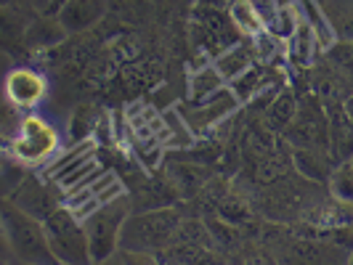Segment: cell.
Segmentation results:
<instances>
[{"label":"cell","instance_id":"1","mask_svg":"<svg viewBox=\"0 0 353 265\" xmlns=\"http://www.w3.org/2000/svg\"><path fill=\"white\" fill-rule=\"evenodd\" d=\"M0 220H3V239L19 263H56L40 218L21 210L11 199H3Z\"/></svg>","mask_w":353,"mask_h":265},{"label":"cell","instance_id":"2","mask_svg":"<svg viewBox=\"0 0 353 265\" xmlns=\"http://www.w3.org/2000/svg\"><path fill=\"white\" fill-rule=\"evenodd\" d=\"M178 231H181V215L170 207L136 212V215L130 212L120 236V247L139 252H162L176 242Z\"/></svg>","mask_w":353,"mask_h":265},{"label":"cell","instance_id":"3","mask_svg":"<svg viewBox=\"0 0 353 265\" xmlns=\"http://www.w3.org/2000/svg\"><path fill=\"white\" fill-rule=\"evenodd\" d=\"M43 226H46V236H48V244H51L56 263H67V265L93 263L90 260V244H88V233H85V223L70 207H56L51 215H46Z\"/></svg>","mask_w":353,"mask_h":265},{"label":"cell","instance_id":"4","mask_svg":"<svg viewBox=\"0 0 353 265\" xmlns=\"http://www.w3.org/2000/svg\"><path fill=\"white\" fill-rule=\"evenodd\" d=\"M130 218V199L120 196L114 202H106L85 220V233L90 244V260L106 263L117 249L123 236L125 220Z\"/></svg>","mask_w":353,"mask_h":265},{"label":"cell","instance_id":"5","mask_svg":"<svg viewBox=\"0 0 353 265\" xmlns=\"http://www.w3.org/2000/svg\"><path fill=\"white\" fill-rule=\"evenodd\" d=\"M56 146H59V136L51 125L40 117H27V120H21L17 136L11 141H6V151L17 159L19 165L35 167L40 162L51 159Z\"/></svg>","mask_w":353,"mask_h":265},{"label":"cell","instance_id":"6","mask_svg":"<svg viewBox=\"0 0 353 265\" xmlns=\"http://www.w3.org/2000/svg\"><path fill=\"white\" fill-rule=\"evenodd\" d=\"M319 101H321L319 96H305L298 101V117L282 133L284 138L292 141V146L330 149V117H327V106Z\"/></svg>","mask_w":353,"mask_h":265},{"label":"cell","instance_id":"7","mask_svg":"<svg viewBox=\"0 0 353 265\" xmlns=\"http://www.w3.org/2000/svg\"><path fill=\"white\" fill-rule=\"evenodd\" d=\"M236 106H239V98L226 85V88L218 90L215 96H210L208 101H202V104L196 106H183L181 112H183V120L189 123V127L194 130V136H205L218 123L229 120L231 114L236 112Z\"/></svg>","mask_w":353,"mask_h":265},{"label":"cell","instance_id":"8","mask_svg":"<svg viewBox=\"0 0 353 265\" xmlns=\"http://www.w3.org/2000/svg\"><path fill=\"white\" fill-rule=\"evenodd\" d=\"M46 90H48L46 77L35 70H27V67L8 72V77H6V98L19 109L37 106L46 98Z\"/></svg>","mask_w":353,"mask_h":265},{"label":"cell","instance_id":"9","mask_svg":"<svg viewBox=\"0 0 353 265\" xmlns=\"http://www.w3.org/2000/svg\"><path fill=\"white\" fill-rule=\"evenodd\" d=\"M70 35L85 32L106 17V0H64L59 14Z\"/></svg>","mask_w":353,"mask_h":265},{"label":"cell","instance_id":"10","mask_svg":"<svg viewBox=\"0 0 353 265\" xmlns=\"http://www.w3.org/2000/svg\"><path fill=\"white\" fill-rule=\"evenodd\" d=\"M324 53L321 43H319L316 32L311 30V24L305 19H298V27L295 32L287 37V59L292 67H301V70H308L316 64V59Z\"/></svg>","mask_w":353,"mask_h":265},{"label":"cell","instance_id":"11","mask_svg":"<svg viewBox=\"0 0 353 265\" xmlns=\"http://www.w3.org/2000/svg\"><path fill=\"white\" fill-rule=\"evenodd\" d=\"M67 27L61 24V19L53 17V14H43V17H37L30 21V27H27V32H24V43H27V48H32V51H46V48H53V45H59L61 40H67Z\"/></svg>","mask_w":353,"mask_h":265},{"label":"cell","instance_id":"12","mask_svg":"<svg viewBox=\"0 0 353 265\" xmlns=\"http://www.w3.org/2000/svg\"><path fill=\"white\" fill-rule=\"evenodd\" d=\"M255 61H258V59H255V48H252V40H250V37L239 40V43H234L231 48H226V51L218 53V56L212 59L215 70L223 74L226 83L236 80L239 74H245Z\"/></svg>","mask_w":353,"mask_h":265},{"label":"cell","instance_id":"13","mask_svg":"<svg viewBox=\"0 0 353 265\" xmlns=\"http://www.w3.org/2000/svg\"><path fill=\"white\" fill-rule=\"evenodd\" d=\"M298 101H301V98L295 96V90L290 88V85H284V88L276 93V98L265 106V112H263L265 130L282 136L284 130L295 123V117H298Z\"/></svg>","mask_w":353,"mask_h":265},{"label":"cell","instance_id":"14","mask_svg":"<svg viewBox=\"0 0 353 265\" xmlns=\"http://www.w3.org/2000/svg\"><path fill=\"white\" fill-rule=\"evenodd\" d=\"M6 199H11L14 204H19L21 210H27L30 215H35L40 220H46V215H51L56 210L53 199L48 196V191L40 186L37 178H27L24 183H19V189L14 194H8Z\"/></svg>","mask_w":353,"mask_h":265},{"label":"cell","instance_id":"15","mask_svg":"<svg viewBox=\"0 0 353 265\" xmlns=\"http://www.w3.org/2000/svg\"><path fill=\"white\" fill-rule=\"evenodd\" d=\"M295 8H298V14L311 24V30L316 32L324 53L330 51V48L337 43V32H335L332 19H330V14H327V8H324L319 0H295Z\"/></svg>","mask_w":353,"mask_h":265},{"label":"cell","instance_id":"16","mask_svg":"<svg viewBox=\"0 0 353 265\" xmlns=\"http://www.w3.org/2000/svg\"><path fill=\"white\" fill-rule=\"evenodd\" d=\"M324 151L327 149L319 151V146H298L295 154H292V162H295L298 173L303 178H308V180H330L335 165L327 159Z\"/></svg>","mask_w":353,"mask_h":265},{"label":"cell","instance_id":"17","mask_svg":"<svg viewBox=\"0 0 353 265\" xmlns=\"http://www.w3.org/2000/svg\"><path fill=\"white\" fill-rule=\"evenodd\" d=\"M229 83L223 80V74L215 70V64H205L189 74V106H196L215 96L221 88H226Z\"/></svg>","mask_w":353,"mask_h":265},{"label":"cell","instance_id":"18","mask_svg":"<svg viewBox=\"0 0 353 265\" xmlns=\"http://www.w3.org/2000/svg\"><path fill=\"white\" fill-rule=\"evenodd\" d=\"M229 19L236 27V32L242 37H258L265 30L263 17L255 6V0H231L229 3Z\"/></svg>","mask_w":353,"mask_h":265},{"label":"cell","instance_id":"19","mask_svg":"<svg viewBox=\"0 0 353 265\" xmlns=\"http://www.w3.org/2000/svg\"><path fill=\"white\" fill-rule=\"evenodd\" d=\"M271 74H274V70H265V67H261V64H252L245 74H239L236 80H231L229 88L236 93L239 104H250V101L258 96V90L268 83V77H271Z\"/></svg>","mask_w":353,"mask_h":265},{"label":"cell","instance_id":"20","mask_svg":"<svg viewBox=\"0 0 353 265\" xmlns=\"http://www.w3.org/2000/svg\"><path fill=\"white\" fill-rule=\"evenodd\" d=\"M327 186H330V194H332L335 202L353 204V162L351 159L337 162L332 176L327 180Z\"/></svg>","mask_w":353,"mask_h":265},{"label":"cell","instance_id":"21","mask_svg":"<svg viewBox=\"0 0 353 265\" xmlns=\"http://www.w3.org/2000/svg\"><path fill=\"white\" fill-rule=\"evenodd\" d=\"M133 154H136V159H139L141 167L154 170L159 162H162L165 143L159 141V138H136V143H133Z\"/></svg>","mask_w":353,"mask_h":265},{"label":"cell","instance_id":"22","mask_svg":"<svg viewBox=\"0 0 353 265\" xmlns=\"http://www.w3.org/2000/svg\"><path fill=\"white\" fill-rule=\"evenodd\" d=\"M99 123H101V120H96V114H93L90 106H77V112L72 114V125H70L72 141H88L93 127Z\"/></svg>","mask_w":353,"mask_h":265},{"label":"cell","instance_id":"23","mask_svg":"<svg viewBox=\"0 0 353 265\" xmlns=\"http://www.w3.org/2000/svg\"><path fill=\"white\" fill-rule=\"evenodd\" d=\"M327 56H332V64L335 67H343V70L353 72V40H345V43H335Z\"/></svg>","mask_w":353,"mask_h":265},{"label":"cell","instance_id":"24","mask_svg":"<svg viewBox=\"0 0 353 265\" xmlns=\"http://www.w3.org/2000/svg\"><path fill=\"white\" fill-rule=\"evenodd\" d=\"M120 196H125V186H123V180L117 178L114 183H109L104 191H99L96 194V199L101 202V204H106V202H114V199H120Z\"/></svg>","mask_w":353,"mask_h":265},{"label":"cell","instance_id":"25","mask_svg":"<svg viewBox=\"0 0 353 265\" xmlns=\"http://www.w3.org/2000/svg\"><path fill=\"white\" fill-rule=\"evenodd\" d=\"M30 3L35 6L37 11H43V14H46V11H48V8L53 6V0H30Z\"/></svg>","mask_w":353,"mask_h":265},{"label":"cell","instance_id":"26","mask_svg":"<svg viewBox=\"0 0 353 265\" xmlns=\"http://www.w3.org/2000/svg\"><path fill=\"white\" fill-rule=\"evenodd\" d=\"M343 106H345V112H348V117L353 120V96H348L345 101H343Z\"/></svg>","mask_w":353,"mask_h":265},{"label":"cell","instance_id":"27","mask_svg":"<svg viewBox=\"0 0 353 265\" xmlns=\"http://www.w3.org/2000/svg\"><path fill=\"white\" fill-rule=\"evenodd\" d=\"M61 3H64V0H53V6L46 11V14H53V17H56V14H59V8H61Z\"/></svg>","mask_w":353,"mask_h":265},{"label":"cell","instance_id":"28","mask_svg":"<svg viewBox=\"0 0 353 265\" xmlns=\"http://www.w3.org/2000/svg\"><path fill=\"white\" fill-rule=\"evenodd\" d=\"M351 263H353V255H351Z\"/></svg>","mask_w":353,"mask_h":265},{"label":"cell","instance_id":"29","mask_svg":"<svg viewBox=\"0 0 353 265\" xmlns=\"http://www.w3.org/2000/svg\"><path fill=\"white\" fill-rule=\"evenodd\" d=\"M157 3H162V0H157Z\"/></svg>","mask_w":353,"mask_h":265},{"label":"cell","instance_id":"30","mask_svg":"<svg viewBox=\"0 0 353 265\" xmlns=\"http://www.w3.org/2000/svg\"><path fill=\"white\" fill-rule=\"evenodd\" d=\"M351 162H353V157H351Z\"/></svg>","mask_w":353,"mask_h":265}]
</instances>
